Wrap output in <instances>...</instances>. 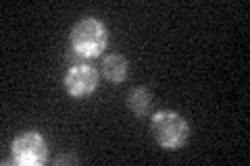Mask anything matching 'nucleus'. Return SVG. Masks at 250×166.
I'll return each mask as SVG.
<instances>
[{"label":"nucleus","instance_id":"nucleus-1","mask_svg":"<svg viewBox=\"0 0 250 166\" xmlns=\"http://www.w3.org/2000/svg\"><path fill=\"white\" fill-rule=\"evenodd\" d=\"M71 44L73 50L82 56H98L106 46V31L104 25L96 19H82L75 23L71 31Z\"/></svg>","mask_w":250,"mask_h":166},{"label":"nucleus","instance_id":"nucleus-2","mask_svg":"<svg viewBox=\"0 0 250 166\" xmlns=\"http://www.w3.org/2000/svg\"><path fill=\"white\" fill-rule=\"evenodd\" d=\"M152 131L156 141L163 148L175 149L182 148L188 139V125L177 112H169V110H163V112L152 116Z\"/></svg>","mask_w":250,"mask_h":166},{"label":"nucleus","instance_id":"nucleus-3","mask_svg":"<svg viewBox=\"0 0 250 166\" xmlns=\"http://www.w3.org/2000/svg\"><path fill=\"white\" fill-rule=\"evenodd\" d=\"M48 156V146L46 139L36 131H27L13 141V158L15 162L23 166H38L46 162Z\"/></svg>","mask_w":250,"mask_h":166},{"label":"nucleus","instance_id":"nucleus-4","mask_svg":"<svg viewBox=\"0 0 250 166\" xmlns=\"http://www.w3.org/2000/svg\"><path fill=\"white\" fill-rule=\"evenodd\" d=\"M96 83H98V73L88 65H73L65 75V88L75 98L94 92Z\"/></svg>","mask_w":250,"mask_h":166},{"label":"nucleus","instance_id":"nucleus-5","mask_svg":"<svg viewBox=\"0 0 250 166\" xmlns=\"http://www.w3.org/2000/svg\"><path fill=\"white\" fill-rule=\"evenodd\" d=\"M103 73L108 81L119 83L127 77V60H125L121 54H111L103 60Z\"/></svg>","mask_w":250,"mask_h":166},{"label":"nucleus","instance_id":"nucleus-6","mask_svg":"<svg viewBox=\"0 0 250 166\" xmlns=\"http://www.w3.org/2000/svg\"><path fill=\"white\" fill-rule=\"evenodd\" d=\"M127 104L131 108V112L136 116H146L150 112V106H152V98H150V92L146 88H136L129 92V98H127Z\"/></svg>","mask_w":250,"mask_h":166}]
</instances>
